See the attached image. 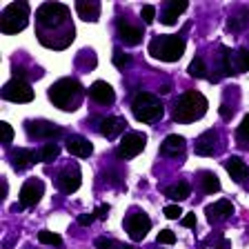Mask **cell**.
<instances>
[{
    "label": "cell",
    "mask_w": 249,
    "mask_h": 249,
    "mask_svg": "<svg viewBox=\"0 0 249 249\" xmlns=\"http://www.w3.org/2000/svg\"><path fill=\"white\" fill-rule=\"evenodd\" d=\"M36 36L47 49H65L76 38L71 11L62 2H45L36 11Z\"/></svg>",
    "instance_id": "obj_1"
},
{
    "label": "cell",
    "mask_w": 249,
    "mask_h": 249,
    "mask_svg": "<svg viewBox=\"0 0 249 249\" xmlns=\"http://www.w3.org/2000/svg\"><path fill=\"white\" fill-rule=\"evenodd\" d=\"M47 96L53 103V107L62 111H76L85 98V87L76 78H60L47 89Z\"/></svg>",
    "instance_id": "obj_2"
},
{
    "label": "cell",
    "mask_w": 249,
    "mask_h": 249,
    "mask_svg": "<svg viewBox=\"0 0 249 249\" xmlns=\"http://www.w3.org/2000/svg\"><path fill=\"white\" fill-rule=\"evenodd\" d=\"M207 98L202 96L200 91L192 89V91H185L180 98L174 103V111H171V118L176 120L180 124H189V123H196L200 120L202 116L207 114Z\"/></svg>",
    "instance_id": "obj_3"
},
{
    "label": "cell",
    "mask_w": 249,
    "mask_h": 249,
    "mask_svg": "<svg viewBox=\"0 0 249 249\" xmlns=\"http://www.w3.org/2000/svg\"><path fill=\"white\" fill-rule=\"evenodd\" d=\"M185 38L182 36H174V34H158L149 40V53L156 60L162 62H176L182 58L185 53Z\"/></svg>",
    "instance_id": "obj_4"
},
{
    "label": "cell",
    "mask_w": 249,
    "mask_h": 249,
    "mask_svg": "<svg viewBox=\"0 0 249 249\" xmlns=\"http://www.w3.org/2000/svg\"><path fill=\"white\" fill-rule=\"evenodd\" d=\"M131 114L138 123H154V120L165 116V105L158 96L149 91H138L131 100Z\"/></svg>",
    "instance_id": "obj_5"
},
{
    "label": "cell",
    "mask_w": 249,
    "mask_h": 249,
    "mask_svg": "<svg viewBox=\"0 0 249 249\" xmlns=\"http://www.w3.org/2000/svg\"><path fill=\"white\" fill-rule=\"evenodd\" d=\"M29 25V5L27 2H11L0 14V31L5 36H14Z\"/></svg>",
    "instance_id": "obj_6"
},
{
    "label": "cell",
    "mask_w": 249,
    "mask_h": 249,
    "mask_svg": "<svg viewBox=\"0 0 249 249\" xmlns=\"http://www.w3.org/2000/svg\"><path fill=\"white\" fill-rule=\"evenodd\" d=\"M145 147H147V134H142V131H127L120 138L118 147H116V156L120 160H131L138 154H142Z\"/></svg>",
    "instance_id": "obj_7"
},
{
    "label": "cell",
    "mask_w": 249,
    "mask_h": 249,
    "mask_svg": "<svg viewBox=\"0 0 249 249\" xmlns=\"http://www.w3.org/2000/svg\"><path fill=\"white\" fill-rule=\"evenodd\" d=\"M25 129L29 138L36 140H49V142H56L60 136H65V129L58 127L56 123H49V120H27Z\"/></svg>",
    "instance_id": "obj_8"
},
{
    "label": "cell",
    "mask_w": 249,
    "mask_h": 249,
    "mask_svg": "<svg viewBox=\"0 0 249 249\" xmlns=\"http://www.w3.org/2000/svg\"><path fill=\"white\" fill-rule=\"evenodd\" d=\"M0 96H2V100L22 105V103H31V100H34V89H31V85L27 83V80H22V78H11L9 83H5Z\"/></svg>",
    "instance_id": "obj_9"
},
{
    "label": "cell",
    "mask_w": 249,
    "mask_h": 249,
    "mask_svg": "<svg viewBox=\"0 0 249 249\" xmlns=\"http://www.w3.org/2000/svg\"><path fill=\"white\" fill-rule=\"evenodd\" d=\"M149 229H151V218L145 212H131L129 216L124 218V231L129 233V238L134 243L145 238L149 233Z\"/></svg>",
    "instance_id": "obj_10"
},
{
    "label": "cell",
    "mask_w": 249,
    "mask_h": 249,
    "mask_svg": "<svg viewBox=\"0 0 249 249\" xmlns=\"http://www.w3.org/2000/svg\"><path fill=\"white\" fill-rule=\"evenodd\" d=\"M80 182H83V174H80V167H78L76 162H73V165H67L56 178V185H58V189H60L62 194L78 192Z\"/></svg>",
    "instance_id": "obj_11"
},
{
    "label": "cell",
    "mask_w": 249,
    "mask_h": 249,
    "mask_svg": "<svg viewBox=\"0 0 249 249\" xmlns=\"http://www.w3.org/2000/svg\"><path fill=\"white\" fill-rule=\"evenodd\" d=\"M42 196H45V182L38 178H29L20 189V207H36Z\"/></svg>",
    "instance_id": "obj_12"
},
{
    "label": "cell",
    "mask_w": 249,
    "mask_h": 249,
    "mask_svg": "<svg viewBox=\"0 0 249 249\" xmlns=\"http://www.w3.org/2000/svg\"><path fill=\"white\" fill-rule=\"evenodd\" d=\"M9 160L11 167L16 171H27L29 167H34L38 160H40V151H34V149H27V147H18L9 154Z\"/></svg>",
    "instance_id": "obj_13"
},
{
    "label": "cell",
    "mask_w": 249,
    "mask_h": 249,
    "mask_svg": "<svg viewBox=\"0 0 249 249\" xmlns=\"http://www.w3.org/2000/svg\"><path fill=\"white\" fill-rule=\"evenodd\" d=\"M205 213H207L209 225H220L233 216V205H231V200H225L223 198V200H216L213 205H207Z\"/></svg>",
    "instance_id": "obj_14"
},
{
    "label": "cell",
    "mask_w": 249,
    "mask_h": 249,
    "mask_svg": "<svg viewBox=\"0 0 249 249\" xmlns=\"http://www.w3.org/2000/svg\"><path fill=\"white\" fill-rule=\"evenodd\" d=\"M220 151V134L218 129H207L198 136L196 140V154L198 156H213Z\"/></svg>",
    "instance_id": "obj_15"
},
{
    "label": "cell",
    "mask_w": 249,
    "mask_h": 249,
    "mask_svg": "<svg viewBox=\"0 0 249 249\" xmlns=\"http://www.w3.org/2000/svg\"><path fill=\"white\" fill-rule=\"evenodd\" d=\"M87 93H89V98L98 105H114V100H116V93L111 89V85L105 83V80H96L87 89Z\"/></svg>",
    "instance_id": "obj_16"
},
{
    "label": "cell",
    "mask_w": 249,
    "mask_h": 249,
    "mask_svg": "<svg viewBox=\"0 0 249 249\" xmlns=\"http://www.w3.org/2000/svg\"><path fill=\"white\" fill-rule=\"evenodd\" d=\"M118 40L123 42L124 47H136V45H140L142 42V36H145V31L140 29V27H134V25H129V22H123V20H118Z\"/></svg>",
    "instance_id": "obj_17"
},
{
    "label": "cell",
    "mask_w": 249,
    "mask_h": 249,
    "mask_svg": "<svg viewBox=\"0 0 249 249\" xmlns=\"http://www.w3.org/2000/svg\"><path fill=\"white\" fill-rule=\"evenodd\" d=\"M124 129H127V120L120 118V116H107V118H103V123H100V127H98L100 136H105L107 140H114L116 136H120Z\"/></svg>",
    "instance_id": "obj_18"
},
{
    "label": "cell",
    "mask_w": 249,
    "mask_h": 249,
    "mask_svg": "<svg viewBox=\"0 0 249 249\" xmlns=\"http://www.w3.org/2000/svg\"><path fill=\"white\" fill-rule=\"evenodd\" d=\"M187 140L178 134H169L165 140L160 142V156H167V158H178V156L185 154Z\"/></svg>",
    "instance_id": "obj_19"
},
{
    "label": "cell",
    "mask_w": 249,
    "mask_h": 249,
    "mask_svg": "<svg viewBox=\"0 0 249 249\" xmlns=\"http://www.w3.org/2000/svg\"><path fill=\"white\" fill-rule=\"evenodd\" d=\"M225 169H227V174L231 176L233 182H238V185H243L245 180H247L249 176V167L247 162L243 160V158H238V156H231V158H227V160L223 162Z\"/></svg>",
    "instance_id": "obj_20"
},
{
    "label": "cell",
    "mask_w": 249,
    "mask_h": 249,
    "mask_svg": "<svg viewBox=\"0 0 249 249\" xmlns=\"http://www.w3.org/2000/svg\"><path fill=\"white\" fill-rule=\"evenodd\" d=\"M67 151L71 156H78V158H89V156L93 154V145L85 138V136L71 134L67 138Z\"/></svg>",
    "instance_id": "obj_21"
},
{
    "label": "cell",
    "mask_w": 249,
    "mask_h": 249,
    "mask_svg": "<svg viewBox=\"0 0 249 249\" xmlns=\"http://www.w3.org/2000/svg\"><path fill=\"white\" fill-rule=\"evenodd\" d=\"M187 7H189V5H187V2H182V0H180V2H178V0H171V2H167L165 9H162V14H160V22H162V25H169V27L176 25V22H178V16H180L182 11L187 9Z\"/></svg>",
    "instance_id": "obj_22"
},
{
    "label": "cell",
    "mask_w": 249,
    "mask_h": 249,
    "mask_svg": "<svg viewBox=\"0 0 249 249\" xmlns=\"http://www.w3.org/2000/svg\"><path fill=\"white\" fill-rule=\"evenodd\" d=\"M100 2H87V0H80V2H76V11L78 16L83 18L85 22H96L100 18Z\"/></svg>",
    "instance_id": "obj_23"
},
{
    "label": "cell",
    "mask_w": 249,
    "mask_h": 249,
    "mask_svg": "<svg viewBox=\"0 0 249 249\" xmlns=\"http://www.w3.org/2000/svg\"><path fill=\"white\" fill-rule=\"evenodd\" d=\"M165 196L171 198V200H176V202L187 200V198L192 196V187H189V182L180 180V182H176V185L167 187V189H165Z\"/></svg>",
    "instance_id": "obj_24"
},
{
    "label": "cell",
    "mask_w": 249,
    "mask_h": 249,
    "mask_svg": "<svg viewBox=\"0 0 249 249\" xmlns=\"http://www.w3.org/2000/svg\"><path fill=\"white\" fill-rule=\"evenodd\" d=\"M198 180H200V189L205 194H216L218 189H220V180H218V176L209 169L200 171V174H198Z\"/></svg>",
    "instance_id": "obj_25"
},
{
    "label": "cell",
    "mask_w": 249,
    "mask_h": 249,
    "mask_svg": "<svg viewBox=\"0 0 249 249\" xmlns=\"http://www.w3.org/2000/svg\"><path fill=\"white\" fill-rule=\"evenodd\" d=\"M231 62H233V73L249 71V49H236L231 56Z\"/></svg>",
    "instance_id": "obj_26"
},
{
    "label": "cell",
    "mask_w": 249,
    "mask_h": 249,
    "mask_svg": "<svg viewBox=\"0 0 249 249\" xmlns=\"http://www.w3.org/2000/svg\"><path fill=\"white\" fill-rule=\"evenodd\" d=\"M247 22H249V11L247 9H240L238 14H233V16H229V20H227V29L229 31H243L245 27H247Z\"/></svg>",
    "instance_id": "obj_27"
},
{
    "label": "cell",
    "mask_w": 249,
    "mask_h": 249,
    "mask_svg": "<svg viewBox=\"0 0 249 249\" xmlns=\"http://www.w3.org/2000/svg\"><path fill=\"white\" fill-rule=\"evenodd\" d=\"M236 142L238 147L243 149H249V114L243 118V123L238 124V129H236Z\"/></svg>",
    "instance_id": "obj_28"
},
{
    "label": "cell",
    "mask_w": 249,
    "mask_h": 249,
    "mask_svg": "<svg viewBox=\"0 0 249 249\" xmlns=\"http://www.w3.org/2000/svg\"><path fill=\"white\" fill-rule=\"evenodd\" d=\"M60 156V147L58 142H45L40 149V162H53Z\"/></svg>",
    "instance_id": "obj_29"
},
{
    "label": "cell",
    "mask_w": 249,
    "mask_h": 249,
    "mask_svg": "<svg viewBox=\"0 0 249 249\" xmlns=\"http://www.w3.org/2000/svg\"><path fill=\"white\" fill-rule=\"evenodd\" d=\"M189 76L192 78H209L207 76V67H205V60H202L200 56H196L192 62H189Z\"/></svg>",
    "instance_id": "obj_30"
},
{
    "label": "cell",
    "mask_w": 249,
    "mask_h": 249,
    "mask_svg": "<svg viewBox=\"0 0 249 249\" xmlns=\"http://www.w3.org/2000/svg\"><path fill=\"white\" fill-rule=\"evenodd\" d=\"M38 240H40L42 245H56V247H60V245H62L60 236H58V233H53V231H49V229L38 231Z\"/></svg>",
    "instance_id": "obj_31"
},
{
    "label": "cell",
    "mask_w": 249,
    "mask_h": 249,
    "mask_svg": "<svg viewBox=\"0 0 249 249\" xmlns=\"http://www.w3.org/2000/svg\"><path fill=\"white\" fill-rule=\"evenodd\" d=\"M111 62H114L118 69H124V67H129V65H131V56H129V53H124V52H120V49H116Z\"/></svg>",
    "instance_id": "obj_32"
},
{
    "label": "cell",
    "mask_w": 249,
    "mask_h": 249,
    "mask_svg": "<svg viewBox=\"0 0 249 249\" xmlns=\"http://www.w3.org/2000/svg\"><path fill=\"white\" fill-rule=\"evenodd\" d=\"M156 243L158 245H174L176 243V233L171 231V229H160L158 236H156Z\"/></svg>",
    "instance_id": "obj_33"
},
{
    "label": "cell",
    "mask_w": 249,
    "mask_h": 249,
    "mask_svg": "<svg viewBox=\"0 0 249 249\" xmlns=\"http://www.w3.org/2000/svg\"><path fill=\"white\" fill-rule=\"evenodd\" d=\"M0 129H2V145L9 147L14 142V127L9 123H0Z\"/></svg>",
    "instance_id": "obj_34"
},
{
    "label": "cell",
    "mask_w": 249,
    "mask_h": 249,
    "mask_svg": "<svg viewBox=\"0 0 249 249\" xmlns=\"http://www.w3.org/2000/svg\"><path fill=\"white\" fill-rule=\"evenodd\" d=\"M140 18H142L145 25H151V22L156 20V7L154 5H145L142 9H140Z\"/></svg>",
    "instance_id": "obj_35"
},
{
    "label": "cell",
    "mask_w": 249,
    "mask_h": 249,
    "mask_svg": "<svg viewBox=\"0 0 249 249\" xmlns=\"http://www.w3.org/2000/svg\"><path fill=\"white\" fill-rule=\"evenodd\" d=\"M96 249H116L118 245H116V240L107 238V236H100V238H96Z\"/></svg>",
    "instance_id": "obj_36"
},
{
    "label": "cell",
    "mask_w": 249,
    "mask_h": 249,
    "mask_svg": "<svg viewBox=\"0 0 249 249\" xmlns=\"http://www.w3.org/2000/svg\"><path fill=\"white\" fill-rule=\"evenodd\" d=\"M180 213H182L180 205H167V207H165V216L169 218V220H178V218H180Z\"/></svg>",
    "instance_id": "obj_37"
},
{
    "label": "cell",
    "mask_w": 249,
    "mask_h": 249,
    "mask_svg": "<svg viewBox=\"0 0 249 249\" xmlns=\"http://www.w3.org/2000/svg\"><path fill=\"white\" fill-rule=\"evenodd\" d=\"M93 220H96V213H80V216H78V225H80V227H89V225L93 223Z\"/></svg>",
    "instance_id": "obj_38"
},
{
    "label": "cell",
    "mask_w": 249,
    "mask_h": 249,
    "mask_svg": "<svg viewBox=\"0 0 249 249\" xmlns=\"http://www.w3.org/2000/svg\"><path fill=\"white\" fill-rule=\"evenodd\" d=\"M109 212H111V207H109L107 202H103V205H98V207L93 209V213H96V218H100V220H105V218L109 216Z\"/></svg>",
    "instance_id": "obj_39"
},
{
    "label": "cell",
    "mask_w": 249,
    "mask_h": 249,
    "mask_svg": "<svg viewBox=\"0 0 249 249\" xmlns=\"http://www.w3.org/2000/svg\"><path fill=\"white\" fill-rule=\"evenodd\" d=\"M182 227H192L196 229V213H187V216H182Z\"/></svg>",
    "instance_id": "obj_40"
},
{
    "label": "cell",
    "mask_w": 249,
    "mask_h": 249,
    "mask_svg": "<svg viewBox=\"0 0 249 249\" xmlns=\"http://www.w3.org/2000/svg\"><path fill=\"white\" fill-rule=\"evenodd\" d=\"M233 111H236V109L233 107H229V105H223V107H220V116H223L225 120H229L233 116Z\"/></svg>",
    "instance_id": "obj_41"
},
{
    "label": "cell",
    "mask_w": 249,
    "mask_h": 249,
    "mask_svg": "<svg viewBox=\"0 0 249 249\" xmlns=\"http://www.w3.org/2000/svg\"><path fill=\"white\" fill-rule=\"evenodd\" d=\"M216 249H231V243H229L227 238H220L218 245H216Z\"/></svg>",
    "instance_id": "obj_42"
},
{
    "label": "cell",
    "mask_w": 249,
    "mask_h": 249,
    "mask_svg": "<svg viewBox=\"0 0 249 249\" xmlns=\"http://www.w3.org/2000/svg\"><path fill=\"white\" fill-rule=\"evenodd\" d=\"M169 91H171L169 85H162V87H160V93H169Z\"/></svg>",
    "instance_id": "obj_43"
},
{
    "label": "cell",
    "mask_w": 249,
    "mask_h": 249,
    "mask_svg": "<svg viewBox=\"0 0 249 249\" xmlns=\"http://www.w3.org/2000/svg\"><path fill=\"white\" fill-rule=\"evenodd\" d=\"M120 249H136V247H131V245H124V247H120Z\"/></svg>",
    "instance_id": "obj_44"
}]
</instances>
